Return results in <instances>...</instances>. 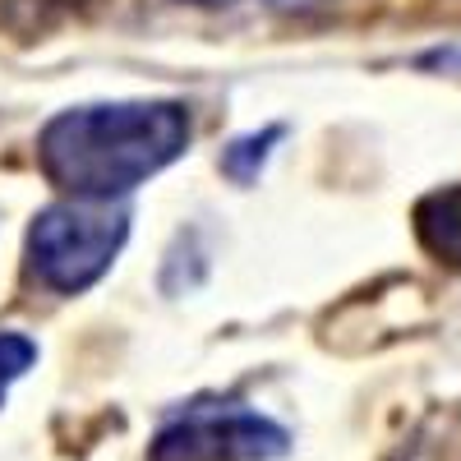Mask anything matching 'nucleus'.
<instances>
[{"mask_svg": "<svg viewBox=\"0 0 461 461\" xmlns=\"http://www.w3.org/2000/svg\"><path fill=\"white\" fill-rule=\"evenodd\" d=\"M189 148V106L180 102H102L51 115L37 139L47 180L74 199L111 203L171 167Z\"/></svg>", "mask_w": 461, "mask_h": 461, "instance_id": "1", "label": "nucleus"}, {"mask_svg": "<svg viewBox=\"0 0 461 461\" xmlns=\"http://www.w3.org/2000/svg\"><path fill=\"white\" fill-rule=\"evenodd\" d=\"M130 236V212L106 208L97 199L51 203L28 226V267L56 295L88 291L115 263Z\"/></svg>", "mask_w": 461, "mask_h": 461, "instance_id": "2", "label": "nucleus"}, {"mask_svg": "<svg viewBox=\"0 0 461 461\" xmlns=\"http://www.w3.org/2000/svg\"><path fill=\"white\" fill-rule=\"evenodd\" d=\"M286 443V429L258 411H189L152 438L148 461H273Z\"/></svg>", "mask_w": 461, "mask_h": 461, "instance_id": "3", "label": "nucleus"}, {"mask_svg": "<svg viewBox=\"0 0 461 461\" xmlns=\"http://www.w3.org/2000/svg\"><path fill=\"white\" fill-rule=\"evenodd\" d=\"M415 221V240L425 245L429 258L461 267V185H438L411 212Z\"/></svg>", "mask_w": 461, "mask_h": 461, "instance_id": "4", "label": "nucleus"}, {"mask_svg": "<svg viewBox=\"0 0 461 461\" xmlns=\"http://www.w3.org/2000/svg\"><path fill=\"white\" fill-rule=\"evenodd\" d=\"M282 139V130L273 125V130H263V134H245V139H236L226 148V176L230 180H254L258 176V167L267 162V148H273Z\"/></svg>", "mask_w": 461, "mask_h": 461, "instance_id": "5", "label": "nucleus"}, {"mask_svg": "<svg viewBox=\"0 0 461 461\" xmlns=\"http://www.w3.org/2000/svg\"><path fill=\"white\" fill-rule=\"evenodd\" d=\"M37 360V346L23 332H0V406H5V393L32 369Z\"/></svg>", "mask_w": 461, "mask_h": 461, "instance_id": "6", "label": "nucleus"}, {"mask_svg": "<svg viewBox=\"0 0 461 461\" xmlns=\"http://www.w3.org/2000/svg\"><path fill=\"white\" fill-rule=\"evenodd\" d=\"M277 10H314V5H323V0H273Z\"/></svg>", "mask_w": 461, "mask_h": 461, "instance_id": "7", "label": "nucleus"}, {"mask_svg": "<svg viewBox=\"0 0 461 461\" xmlns=\"http://www.w3.org/2000/svg\"><path fill=\"white\" fill-rule=\"evenodd\" d=\"M199 5H221V0H199Z\"/></svg>", "mask_w": 461, "mask_h": 461, "instance_id": "8", "label": "nucleus"}]
</instances>
